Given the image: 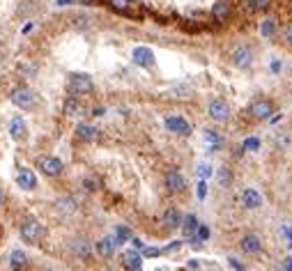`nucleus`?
<instances>
[{
  "mask_svg": "<svg viewBox=\"0 0 292 271\" xmlns=\"http://www.w3.org/2000/svg\"><path fill=\"white\" fill-rule=\"evenodd\" d=\"M283 39H286V44H290V46H292V26L286 30V35H283Z\"/></svg>",
  "mask_w": 292,
  "mask_h": 271,
  "instance_id": "38",
  "label": "nucleus"
},
{
  "mask_svg": "<svg viewBox=\"0 0 292 271\" xmlns=\"http://www.w3.org/2000/svg\"><path fill=\"white\" fill-rule=\"evenodd\" d=\"M242 150H244V152H258V150H260V140L258 138H246L244 145H242Z\"/></svg>",
  "mask_w": 292,
  "mask_h": 271,
  "instance_id": "28",
  "label": "nucleus"
},
{
  "mask_svg": "<svg viewBox=\"0 0 292 271\" xmlns=\"http://www.w3.org/2000/svg\"><path fill=\"white\" fill-rule=\"evenodd\" d=\"M242 202H244L246 209H258L260 205H262V195H260L258 189H244V193H242Z\"/></svg>",
  "mask_w": 292,
  "mask_h": 271,
  "instance_id": "13",
  "label": "nucleus"
},
{
  "mask_svg": "<svg viewBox=\"0 0 292 271\" xmlns=\"http://www.w3.org/2000/svg\"><path fill=\"white\" fill-rule=\"evenodd\" d=\"M276 30H279V23H276V19H265V21H262V26H260V33H262V37H274V35H276Z\"/></svg>",
  "mask_w": 292,
  "mask_h": 271,
  "instance_id": "24",
  "label": "nucleus"
},
{
  "mask_svg": "<svg viewBox=\"0 0 292 271\" xmlns=\"http://www.w3.org/2000/svg\"><path fill=\"white\" fill-rule=\"evenodd\" d=\"M115 237H104L101 241H97V253L99 255H104V258H111L113 255V251H115Z\"/></svg>",
  "mask_w": 292,
  "mask_h": 271,
  "instance_id": "19",
  "label": "nucleus"
},
{
  "mask_svg": "<svg viewBox=\"0 0 292 271\" xmlns=\"http://www.w3.org/2000/svg\"><path fill=\"white\" fill-rule=\"evenodd\" d=\"M198 175H200V179H207V177H212L214 172H212V165H207V163H198Z\"/></svg>",
  "mask_w": 292,
  "mask_h": 271,
  "instance_id": "31",
  "label": "nucleus"
},
{
  "mask_svg": "<svg viewBox=\"0 0 292 271\" xmlns=\"http://www.w3.org/2000/svg\"><path fill=\"white\" fill-rule=\"evenodd\" d=\"M9 262H12L14 269H23V267H26V262H28V258H26V253H23V251H12V255H9Z\"/></svg>",
  "mask_w": 292,
  "mask_h": 271,
  "instance_id": "26",
  "label": "nucleus"
},
{
  "mask_svg": "<svg viewBox=\"0 0 292 271\" xmlns=\"http://www.w3.org/2000/svg\"><path fill=\"white\" fill-rule=\"evenodd\" d=\"M244 7L249 9V12H262V9H267L269 7V0H244Z\"/></svg>",
  "mask_w": 292,
  "mask_h": 271,
  "instance_id": "25",
  "label": "nucleus"
},
{
  "mask_svg": "<svg viewBox=\"0 0 292 271\" xmlns=\"http://www.w3.org/2000/svg\"><path fill=\"white\" fill-rule=\"evenodd\" d=\"M129 237H131L129 228H126V225H120V228H118V234H115V244H122V241H126Z\"/></svg>",
  "mask_w": 292,
  "mask_h": 271,
  "instance_id": "29",
  "label": "nucleus"
},
{
  "mask_svg": "<svg viewBox=\"0 0 292 271\" xmlns=\"http://www.w3.org/2000/svg\"><path fill=\"white\" fill-rule=\"evenodd\" d=\"M212 14H214V19L226 21V19H228V14H230V5H228L226 0H219V2L212 7Z\"/></svg>",
  "mask_w": 292,
  "mask_h": 271,
  "instance_id": "22",
  "label": "nucleus"
},
{
  "mask_svg": "<svg viewBox=\"0 0 292 271\" xmlns=\"http://www.w3.org/2000/svg\"><path fill=\"white\" fill-rule=\"evenodd\" d=\"M281 271H292V255L283 260V267H281Z\"/></svg>",
  "mask_w": 292,
  "mask_h": 271,
  "instance_id": "36",
  "label": "nucleus"
},
{
  "mask_svg": "<svg viewBox=\"0 0 292 271\" xmlns=\"http://www.w3.org/2000/svg\"><path fill=\"white\" fill-rule=\"evenodd\" d=\"M242 251L249 253V255H255V253H260V248H262V241H260L258 234H246L244 239H242Z\"/></svg>",
  "mask_w": 292,
  "mask_h": 271,
  "instance_id": "15",
  "label": "nucleus"
},
{
  "mask_svg": "<svg viewBox=\"0 0 292 271\" xmlns=\"http://www.w3.org/2000/svg\"><path fill=\"white\" fill-rule=\"evenodd\" d=\"M9 136H12L14 140H26V136H28V126H26V122H23V117H14L12 119V124H9Z\"/></svg>",
  "mask_w": 292,
  "mask_h": 271,
  "instance_id": "16",
  "label": "nucleus"
},
{
  "mask_svg": "<svg viewBox=\"0 0 292 271\" xmlns=\"http://www.w3.org/2000/svg\"><path fill=\"white\" fill-rule=\"evenodd\" d=\"M166 189L170 193H177V191H184V177L179 170H168L166 172Z\"/></svg>",
  "mask_w": 292,
  "mask_h": 271,
  "instance_id": "12",
  "label": "nucleus"
},
{
  "mask_svg": "<svg viewBox=\"0 0 292 271\" xmlns=\"http://www.w3.org/2000/svg\"><path fill=\"white\" fill-rule=\"evenodd\" d=\"M286 237H288V241H290V246H292V225H288L286 228Z\"/></svg>",
  "mask_w": 292,
  "mask_h": 271,
  "instance_id": "40",
  "label": "nucleus"
},
{
  "mask_svg": "<svg viewBox=\"0 0 292 271\" xmlns=\"http://www.w3.org/2000/svg\"><path fill=\"white\" fill-rule=\"evenodd\" d=\"M207 113H209V117L214 122H226L230 117V106H228L226 99H212L209 106H207Z\"/></svg>",
  "mask_w": 292,
  "mask_h": 271,
  "instance_id": "7",
  "label": "nucleus"
},
{
  "mask_svg": "<svg viewBox=\"0 0 292 271\" xmlns=\"http://www.w3.org/2000/svg\"><path fill=\"white\" fill-rule=\"evenodd\" d=\"M133 62L138 67H145V69H150V67L154 65V53H152V48H147V46H136L133 48V53H131Z\"/></svg>",
  "mask_w": 292,
  "mask_h": 271,
  "instance_id": "10",
  "label": "nucleus"
},
{
  "mask_svg": "<svg viewBox=\"0 0 292 271\" xmlns=\"http://www.w3.org/2000/svg\"><path fill=\"white\" fill-rule=\"evenodd\" d=\"M58 205H60V209H62V212H67V214H72L74 209H76V202H74L72 198H62Z\"/></svg>",
  "mask_w": 292,
  "mask_h": 271,
  "instance_id": "30",
  "label": "nucleus"
},
{
  "mask_svg": "<svg viewBox=\"0 0 292 271\" xmlns=\"http://www.w3.org/2000/svg\"><path fill=\"white\" fill-rule=\"evenodd\" d=\"M21 72L23 74H35V67H21Z\"/></svg>",
  "mask_w": 292,
  "mask_h": 271,
  "instance_id": "41",
  "label": "nucleus"
},
{
  "mask_svg": "<svg viewBox=\"0 0 292 271\" xmlns=\"http://www.w3.org/2000/svg\"><path fill=\"white\" fill-rule=\"evenodd\" d=\"M274 113V104L269 99H253L249 106V115L253 119H269V115Z\"/></svg>",
  "mask_w": 292,
  "mask_h": 271,
  "instance_id": "5",
  "label": "nucleus"
},
{
  "mask_svg": "<svg viewBox=\"0 0 292 271\" xmlns=\"http://www.w3.org/2000/svg\"><path fill=\"white\" fill-rule=\"evenodd\" d=\"M16 184L21 189H26V191H33L35 186H37V177H35V172L30 168H21L19 175H16Z\"/></svg>",
  "mask_w": 292,
  "mask_h": 271,
  "instance_id": "14",
  "label": "nucleus"
},
{
  "mask_svg": "<svg viewBox=\"0 0 292 271\" xmlns=\"http://www.w3.org/2000/svg\"><path fill=\"white\" fill-rule=\"evenodd\" d=\"M67 90L74 97H81V94H90L94 90V83L87 74H69V80H67Z\"/></svg>",
  "mask_w": 292,
  "mask_h": 271,
  "instance_id": "1",
  "label": "nucleus"
},
{
  "mask_svg": "<svg viewBox=\"0 0 292 271\" xmlns=\"http://www.w3.org/2000/svg\"><path fill=\"white\" fill-rule=\"evenodd\" d=\"M219 182H221V186L230 184V170L228 168H219Z\"/></svg>",
  "mask_w": 292,
  "mask_h": 271,
  "instance_id": "32",
  "label": "nucleus"
},
{
  "mask_svg": "<svg viewBox=\"0 0 292 271\" xmlns=\"http://www.w3.org/2000/svg\"><path fill=\"white\" fill-rule=\"evenodd\" d=\"M0 205H2V191H0Z\"/></svg>",
  "mask_w": 292,
  "mask_h": 271,
  "instance_id": "44",
  "label": "nucleus"
},
{
  "mask_svg": "<svg viewBox=\"0 0 292 271\" xmlns=\"http://www.w3.org/2000/svg\"><path fill=\"white\" fill-rule=\"evenodd\" d=\"M164 225H166L168 230H175L182 225V214H179L177 207H168L166 212H164Z\"/></svg>",
  "mask_w": 292,
  "mask_h": 271,
  "instance_id": "17",
  "label": "nucleus"
},
{
  "mask_svg": "<svg viewBox=\"0 0 292 271\" xmlns=\"http://www.w3.org/2000/svg\"><path fill=\"white\" fill-rule=\"evenodd\" d=\"M69 2H72V0H58V5H60V7H65V5H69Z\"/></svg>",
  "mask_w": 292,
  "mask_h": 271,
  "instance_id": "43",
  "label": "nucleus"
},
{
  "mask_svg": "<svg viewBox=\"0 0 292 271\" xmlns=\"http://www.w3.org/2000/svg\"><path fill=\"white\" fill-rule=\"evenodd\" d=\"M290 143H292V138L288 136V133H279V136H276V145H279L281 150H283V147H288Z\"/></svg>",
  "mask_w": 292,
  "mask_h": 271,
  "instance_id": "33",
  "label": "nucleus"
},
{
  "mask_svg": "<svg viewBox=\"0 0 292 271\" xmlns=\"http://www.w3.org/2000/svg\"><path fill=\"white\" fill-rule=\"evenodd\" d=\"M94 117H101V115H104V113H106V111H104V108H94Z\"/></svg>",
  "mask_w": 292,
  "mask_h": 271,
  "instance_id": "42",
  "label": "nucleus"
},
{
  "mask_svg": "<svg viewBox=\"0 0 292 271\" xmlns=\"http://www.w3.org/2000/svg\"><path fill=\"white\" fill-rule=\"evenodd\" d=\"M133 248H136V251H143V248H145V244H143V241H140V239H133Z\"/></svg>",
  "mask_w": 292,
  "mask_h": 271,
  "instance_id": "39",
  "label": "nucleus"
},
{
  "mask_svg": "<svg viewBox=\"0 0 292 271\" xmlns=\"http://www.w3.org/2000/svg\"><path fill=\"white\" fill-rule=\"evenodd\" d=\"M9 99H12L14 106H19V108H33L35 101H37V97H35V92L30 90V87L21 85V87H16V90H12Z\"/></svg>",
  "mask_w": 292,
  "mask_h": 271,
  "instance_id": "3",
  "label": "nucleus"
},
{
  "mask_svg": "<svg viewBox=\"0 0 292 271\" xmlns=\"http://www.w3.org/2000/svg\"><path fill=\"white\" fill-rule=\"evenodd\" d=\"M108 5L113 7L115 12H122V14H131V7L136 5V0H108Z\"/></svg>",
  "mask_w": 292,
  "mask_h": 271,
  "instance_id": "23",
  "label": "nucleus"
},
{
  "mask_svg": "<svg viewBox=\"0 0 292 271\" xmlns=\"http://www.w3.org/2000/svg\"><path fill=\"white\" fill-rule=\"evenodd\" d=\"M21 237L26 239L28 244H37V241L44 237V228H42L40 221H35V218H26V221L21 223Z\"/></svg>",
  "mask_w": 292,
  "mask_h": 271,
  "instance_id": "2",
  "label": "nucleus"
},
{
  "mask_svg": "<svg viewBox=\"0 0 292 271\" xmlns=\"http://www.w3.org/2000/svg\"><path fill=\"white\" fill-rule=\"evenodd\" d=\"M228 262H230V267H233L235 271H246L244 267H242V262H239L237 258H228Z\"/></svg>",
  "mask_w": 292,
  "mask_h": 271,
  "instance_id": "35",
  "label": "nucleus"
},
{
  "mask_svg": "<svg viewBox=\"0 0 292 271\" xmlns=\"http://www.w3.org/2000/svg\"><path fill=\"white\" fill-rule=\"evenodd\" d=\"M74 251L79 253L81 258H87V255H90V244H87V241H83V239H79V241L74 244Z\"/></svg>",
  "mask_w": 292,
  "mask_h": 271,
  "instance_id": "27",
  "label": "nucleus"
},
{
  "mask_svg": "<svg viewBox=\"0 0 292 271\" xmlns=\"http://www.w3.org/2000/svg\"><path fill=\"white\" fill-rule=\"evenodd\" d=\"M76 133H79V138L81 140H87V143H92L94 138H97V129L94 126H90V124H79L76 126Z\"/></svg>",
  "mask_w": 292,
  "mask_h": 271,
  "instance_id": "21",
  "label": "nucleus"
},
{
  "mask_svg": "<svg viewBox=\"0 0 292 271\" xmlns=\"http://www.w3.org/2000/svg\"><path fill=\"white\" fill-rule=\"evenodd\" d=\"M83 186H87V191H97V182H92V179H85Z\"/></svg>",
  "mask_w": 292,
  "mask_h": 271,
  "instance_id": "37",
  "label": "nucleus"
},
{
  "mask_svg": "<svg viewBox=\"0 0 292 271\" xmlns=\"http://www.w3.org/2000/svg\"><path fill=\"white\" fill-rule=\"evenodd\" d=\"M65 115L67 117H72V119H79V117H85V113H87V108H85V104L79 99V97H69V99L65 101Z\"/></svg>",
  "mask_w": 292,
  "mask_h": 271,
  "instance_id": "8",
  "label": "nucleus"
},
{
  "mask_svg": "<svg viewBox=\"0 0 292 271\" xmlns=\"http://www.w3.org/2000/svg\"><path fill=\"white\" fill-rule=\"evenodd\" d=\"M203 140H205L207 152H219L221 147H223V138H221V133L214 131V129H205V131H203Z\"/></svg>",
  "mask_w": 292,
  "mask_h": 271,
  "instance_id": "11",
  "label": "nucleus"
},
{
  "mask_svg": "<svg viewBox=\"0 0 292 271\" xmlns=\"http://www.w3.org/2000/svg\"><path fill=\"white\" fill-rule=\"evenodd\" d=\"M122 265H125L126 269H131V271H140L143 262H140L138 251H126L125 255H122Z\"/></svg>",
  "mask_w": 292,
  "mask_h": 271,
  "instance_id": "18",
  "label": "nucleus"
},
{
  "mask_svg": "<svg viewBox=\"0 0 292 271\" xmlns=\"http://www.w3.org/2000/svg\"><path fill=\"white\" fill-rule=\"evenodd\" d=\"M166 126H168V131L179 133V136H189V133H191V124H189L182 115H168Z\"/></svg>",
  "mask_w": 292,
  "mask_h": 271,
  "instance_id": "9",
  "label": "nucleus"
},
{
  "mask_svg": "<svg viewBox=\"0 0 292 271\" xmlns=\"http://www.w3.org/2000/svg\"><path fill=\"white\" fill-rule=\"evenodd\" d=\"M205 195H207V184H205V179H200L198 182V198L203 200Z\"/></svg>",
  "mask_w": 292,
  "mask_h": 271,
  "instance_id": "34",
  "label": "nucleus"
},
{
  "mask_svg": "<svg viewBox=\"0 0 292 271\" xmlns=\"http://www.w3.org/2000/svg\"><path fill=\"white\" fill-rule=\"evenodd\" d=\"M230 60H233V65L237 67V69H249V67L253 65V48L246 46V44H239V46L233 48Z\"/></svg>",
  "mask_w": 292,
  "mask_h": 271,
  "instance_id": "4",
  "label": "nucleus"
},
{
  "mask_svg": "<svg viewBox=\"0 0 292 271\" xmlns=\"http://www.w3.org/2000/svg\"><path fill=\"white\" fill-rule=\"evenodd\" d=\"M37 168H40L46 177H58L60 172L65 170L62 161L55 159V156H40V159H37Z\"/></svg>",
  "mask_w": 292,
  "mask_h": 271,
  "instance_id": "6",
  "label": "nucleus"
},
{
  "mask_svg": "<svg viewBox=\"0 0 292 271\" xmlns=\"http://www.w3.org/2000/svg\"><path fill=\"white\" fill-rule=\"evenodd\" d=\"M182 230H184L186 237H193L196 234V230H198V218L193 216V214H189V216L182 218V225H179Z\"/></svg>",
  "mask_w": 292,
  "mask_h": 271,
  "instance_id": "20",
  "label": "nucleus"
}]
</instances>
